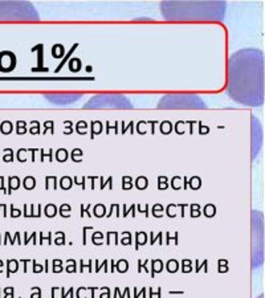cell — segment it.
<instances>
[{"label": "cell", "instance_id": "6da1fadb", "mask_svg": "<svg viewBox=\"0 0 265 298\" xmlns=\"http://www.w3.org/2000/svg\"><path fill=\"white\" fill-rule=\"evenodd\" d=\"M151 270H150V276L151 278H154L156 273H160L163 270V262L162 260H151Z\"/></svg>", "mask_w": 265, "mask_h": 298}, {"label": "cell", "instance_id": "7a4b0ae2", "mask_svg": "<svg viewBox=\"0 0 265 298\" xmlns=\"http://www.w3.org/2000/svg\"><path fill=\"white\" fill-rule=\"evenodd\" d=\"M146 242H147V233L142 232V231L137 232L135 233V249L138 251L142 245L146 244Z\"/></svg>", "mask_w": 265, "mask_h": 298}, {"label": "cell", "instance_id": "3957f363", "mask_svg": "<svg viewBox=\"0 0 265 298\" xmlns=\"http://www.w3.org/2000/svg\"><path fill=\"white\" fill-rule=\"evenodd\" d=\"M202 213L205 217H213L215 215H216V205L212 204V203H208V204L204 205Z\"/></svg>", "mask_w": 265, "mask_h": 298}, {"label": "cell", "instance_id": "277c9868", "mask_svg": "<svg viewBox=\"0 0 265 298\" xmlns=\"http://www.w3.org/2000/svg\"><path fill=\"white\" fill-rule=\"evenodd\" d=\"M134 186L138 188L139 191L146 190V188L149 187V180H147L146 176H138L135 179V182H134Z\"/></svg>", "mask_w": 265, "mask_h": 298}, {"label": "cell", "instance_id": "5b68a950", "mask_svg": "<svg viewBox=\"0 0 265 298\" xmlns=\"http://www.w3.org/2000/svg\"><path fill=\"white\" fill-rule=\"evenodd\" d=\"M118 232H111L109 231L106 233V244L107 245H118Z\"/></svg>", "mask_w": 265, "mask_h": 298}, {"label": "cell", "instance_id": "8992f818", "mask_svg": "<svg viewBox=\"0 0 265 298\" xmlns=\"http://www.w3.org/2000/svg\"><path fill=\"white\" fill-rule=\"evenodd\" d=\"M44 215L47 217H55L57 215V205L53 203H48L45 205V210H44Z\"/></svg>", "mask_w": 265, "mask_h": 298}, {"label": "cell", "instance_id": "52a82bcc", "mask_svg": "<svg viewBox=\"0 0 265 298\" xmlns=\"http://www.w3.org/2000/svg\"><path fill=\"white\" fill-rule=\"evenodd\" d=\"M8 184H9V188H8L7 193H11L12 190H17V188L20 187V179H19L17 176H9Z\"/></svg>", "mask_w": 265, "mask_h": 298}, {"label": "cell", "instance_id": "ba28073f", "mask_svg": "<svg viewBox=\"0 0 265 298\" xmlns=\"http://www.w3.org/2000/svg\"><path fill=\"white\" fill-rule=\"evenodd\" d=\"M23 187L25 190H33L36 187V179L33 176H25L23 180Z\"/></svg>", "mask_w": 265, "mask_h": 298}, {"label": "cell", "instance_id": "9c48e42d", "mask_svg": "<svg viewBox=\"0 0 265 298\" xmlns=\"http://www.w3.org/2000/svg\"><path fill=\"white\" fill-rule=\"evenodd\" d=\"M188 186L191 190H199L200 187H202V179L199 176H192L191 179H188Z\"/></svg>", "mask_w": 265, "mask_h": 298}, {"label": "cell", "instance_id": "30bf717a", "mask_svg": "<svg viewBox=\"0 0 265 298\" xmlns=\"http://www.w3.org/2000/svg\"><path fill=\"white\" fill-rule=\"evenodd\" d=\"M73 186V179L69 176H62L60 179V187L62 190H70Z\"/></svg>", "mask_w": 265, "mask_h": 298}, {"label": "cell", "instance_id": "8fae6325", "mask_svg": "<svg viewBox=\"0 0 265 298\" xmlns=\"http://www.w3.org/2000/svg\"><path fill=\"white\" fill-rule=\"evenodd\" d=\"M115 270H118L119 273H126L127 270H129V262H127L126 260H118L117 261V264H115Z\"/></svg>", "mask_w": 265, "mask_h": 298}, {"label": "cell", "instance_id": "7c38bea8", "mask_svg": "<svg viewBox=\"0 0 265 298\" xmlns=\"http://www.w3.org/2000/svg\"><path fill=\"white\" fill-rule=\"evenodd\" d=\"M70 211L72 207L69 204H61L60 208H58V215L61 217H70Z\"/></svg>", "mask_w": 265, "mask_h": 298}, {"label": "cell", "instance_id": "4fadbf2b", "mask_svg": "<svg viewBox=\"0 0 265 298\" xmlns=\"http://www.w3.org/2000/svg\"><path fill=\"white\" fill-rule=\"evenodd\" d=\"M93 213H94L96 217H104L106 216V208L104 204H96L94 210H93Z\"/></svg>", "mask_w": 265, "mask_h": 298}, {"label": "cell", "instance_id": "5bb4252c", "mask_svg": "<svg viewBox=\"0 0 265 298\" xmlns=\"http://www.w3.org/2000/svg\"><path fill=\"white\" fill-rule=\"evenodd\" d=\"M166 269L170 273H175L179 270V262L176 260H168L167 264H166Z\"/></svg>", "mask_w": 265, "mask_h": 298}, {"label": "cell", "instance_id": "9a60e30c", "mask_svg": "<svg viewBox=\"0 0 265 298\" xmlns=\"http://www.w3.org/2000/svg\"><path fill=\"white\" fill-rule=\"evenodd\" d=\"M7 276L9 277V274H11V272H17L19 269V261L16 260H8L7 261Z\"/></svg>", "mask_w": 265, "mask_h": 298}, {"label": "cell", "instance_id": "2e32d148", "mask_svg": "<svg viewBox=\"0 0 265 298\" xmlns=\"http://www.w3.org/2000/svg\"><path fill=\"white\" fill-rule=\"evenodd\" d=\"M68 156H69V152H68L65 148H60V150H57L56 151V159H57V162H65Z\"/></svg>", "mask_w": 265, "mask_h": 298}, {"label": "cell", "instance_id": "e0dca14e", "mask_svg": "<svg viewBox=\"0 0 265 298\" xmlns=\"http://www.w3.org/2000/svg\"><path fill=\"white\" fill-rule=\"evenodd\" d=\"M163 232H159V233H156V236H154V232H151L150 233V244L151 245H154L156 241H159V244L160 245H163Z\"/></svg>", "mask_w": 265, "mask_h": 298}, {"label": "cell", "instance_id": "ac0fdd59", "mask_svg": "<svg viewBox=\"0 0 265 298\" xmlns=\"http://www.w3.org/2000/svg\"><path fill=\"white\" fill-rule=\"evenodd\" d=\"M163 211H164L163 205L159 204V203H156V204L153 205V213H151V215H153L154 217H162L163 216Z\"/></svg>", "mask_w": 265, "mask_h": 298}, {"label": "cell", "instance_id": "d6986e66", "mask_svg": "<svg viewBox=\"0 0 265 298\" xmlns=\"http://www.w3.org/2000/svg\"><path fill=\"white\" fill-rule=\"evenodd\" d=\"M168 188V179L167 176H158V190L163 191Z\"/></svg>", "mask_w": 265, "mask_h": 298}, {"label": "cell", "instance_id": "ffe728a7", "mask_svg": "<svg viewBox=\"0 0 265 298\" xmlns=\"http://www.w3.org/2000/svg\"><path fill=\"white\" fill-rule=\"evenodd\" d=\"M51 182H53V190H57L58 188V179L57 176H47L45 178V190H49V184H51Z\"/></svg>", "mask_w": 265, "mask_h": 298}, {"label": "cell", "instance_id": "44dd1931", "mask_svg": "<svg viewBox=\"0 0 265 298\" xmlns=\"http://www.w3.org/2000/svg\"><path fill=\"white\" fill-rule=\"evenodd\" d=\"M122 208H124V217L129 216L131 212H132V217L135 216V208H137V204H135V203H132L131 207H129V208H127L126 204H122Z\"/></svg>", "mask_w": 265, "mask_h": 298}, {"label": "cell", "instance_id": "7402d4cb", "mask_svg": "<svg viewBox=\"0 0 265 298\" xmlns=\"http://www.w3.org/2000/svg\"><path fill=\"white\" fill-rule=\"evenodd\" d=\"M192 261L191 260H182V272L183 273H190V272H192Z\"/></svg>", "mask_w": 265, "mask_h": 298}, {"label": "cell", "instance_id": "603a6c76", "mask_svg": "<svg viewBox=\"0 0 265 298\" xmlns=\"http://www.w3.org/2000/svg\"><path fill=\"white\" fill-rule=\"evenodd\" d=\"M191 208V217H199L200 215H202V212H200V205L198 204V203H194V204H191L190 205Z\"/></svg>", "mask_w": 265, "mask_h": 298}, {"label": "cell", "instance_id": "cb8c5ba5", "mask_svg": "<svg viewBox=\"0 0 265 298\" xmlns=\"http://www.w3.org/2000/svg\"><path fill=\"white\" fill-rule=\"evenodd\" d=\"M131 298L130 297V289L129 287H126L124 293H121L119 287H115V293H114V298Z\"/></svg>", "mask_w": 265, "mask_h": 298}, {"label": "cell", "instance_id": "d4e9b609", "mask_svg": "<svg viewBox=\"0 0 265 298\" xmlns=\"http://www.w3.org/2000/svg\"><path fill=\"white\" fill-rule=\"evenodd\" d=\"M77 47H78V44H74V45H73V47H72V49H70V51H69V53H68V56H66L65 58H64V60H62V61H61V64H60V65H58V66L56 68V70H55L56 73H58V70H61V68H62L64 65H65V62L68 61V58H69V56H70V54H72L73 52H74V51H76V48H77Z\"/></svg>", "mask_w": 265, "mask_h": 298}, {"label": "cell", "instance_id": "484cf974", "mask_svg": "<svg viewBox=\"0 0 265 298\" xmlns=\"http://www.w3.org/2000/svg\"><path fill=\"white\" fill-rule=\"evenodd\" d=\"M122 188H124V190H130V188H132V178H130V176L122 178Z\"/></svg>", "mask_w": 265, "mask_h": 298}, {"label": "cell", "instance_id": "4316f807", "mask_svg": "<svg viewBox=\"0 0 265 298\" xmlns=\"http://www.w3.org/2000/svg\"><path fill=\"white\" fill-rule=\"evenodd\" d=\"M180 180H182V178L180 176H174L173 179H171V188L173 190H180L182 186H180Z\"/></svg>", "mask_w": 265, "mask_h": 298}, {"label": "cell", "instance_id": "83f0119b", "mask_svg": "<svg viewBox=\"0 0 265 298\" xmlns=\"http://www.w3.org/2000/svg\"><path fill=\"white\" fill-rule=\"evenodd\" d=\"M53 273H61L64 270L62 268V260H53Z\"/></svg>", "mask_w": 265, "mask_h": 298}, {"label": "cell", "instance_id": "f1b7e54d", "mask_svg": "<svg viewBox=\"0 0 265 298\" xmlns=\"http://www.w3.org/2000/svg\"><path fill=\"white\" fill-rule=\"evenodd\" d=\"M102 238H104V233H101V232H94L93 233V236H92V241H93V244H96V245H102L98 240H101L102 241Z\"/></svg>", "mask_w": 265, "mask_h": 298}, {"label": "cell", "instance_id": "f546056e", "mask_svg": "<svg viewBox=\"0 0 265 298\" xmlns=\"http://www.w3.org/2000/svg\"><path fill=\"white\" fill-rule=\"evenodd\" d=\"M57 237L55 238V244L56 245H64L65 244V233L64 232H57Z\"/></svg>", "mask_w": 265, "mask_h": 298}, {"label": "cell", "instance_id": "4dcf8cb0", "mask_svg": "<svg viewBox=\"0 0 265 298\" xmlns=\"http://www.w3.org/2000/svg\"><path fill=\"white\" fill-rule=\"evenodd\" d=\"M121 242H122V244H125V245H130L131 244V233L130 232H124V233H122Z\"/></svg>", "mask_w": 265, "mask_h": 298}, {"label": "cell", "instance_id": "1f68e13d", "mask_svg": "<svg viewBox=\"0 0 265 298\" xmlns=\"http://www.w3.org/2000/svg\"><path fill=\"white\" fill-rule=\"evenodd\" d=\"M80 155V156H82V151L80 150V148H74L72 152H70V158H72V160L73 162H76V163H78V162H81V159H78L77 156Z\"/></svg>", "mask_w": 265, "mask_h": 298}, {"label": "cell", "instance_id": "d6a6232c", "mask_svg": "<svg viewBox=\"0 0 265 298\" xmlns=\"http://www.w3.org/2000/svg\"><path fill=\"white\" fill-rule=\"evenodd\" d=\"M166 238H167V242H166L167 245L171 244V241H175V245H178V232H175V236H171V233L167 232L166 233Z\"/></svg>", "mask_w": 265, "mask_h": 298}, {"label": "cell", "instance_id": "836d02e7", "mask_svg": "<svg viewBox=\"0 0 265 298\" xmlns=\"http://www.w3.org/2000/svg\"><path fill=\"white\" fill-rule=\"evenodd\" d=\"M220 273H224L228 270V261L227 260H219V269Z\"/></svg>", "mask_w": 265, "mask_h": 298}, {"label": "cell", "instance_id": "e575fe53", "mask_svg": "<svg viewBox=\"0 0 265 298\" xmlns=\"http://www.w3.org/2000/svg\"><path fill=\"white\" fill-rule=\"evenodd\" d=\"M66 262H68V264H70V266L68 265V266L65 268V270H66L68 273H74V272L77 270V269H76V261H74V260H68Z\"/></svg>", "mask_w": 265, "mask_h": 298}, {"label": "cell", "instance_id": "d590c367", "mask_svg": "<svg viewBox=\"0 0 265 298\" xmlns=\"http://www.w3.org/2000/svg\"><path fill=\"white\" fill-rule=\"evenodd\" d=\"M38 235H40V245H43V241L44 240H48V245H51L52 244V233L51 232H49L48 233V236H44V233L41 232V233H38Z\"/></svg>", "mask_w": 265, "mask_h": 298}, {"label": "cell", "instance_id": "8d00e7d4", "mask_svg": "<svg viewBox=\"0 0 265 298\" xmlns=\"http://www.w3.org/2000/svg\"><path fill=\"white\" fill-rule=\"evenodd\" d=\"M88 216V217H92V213H90V204H88V207L85 208L84 204H81V216Z\"/></svg>", "mask_w": 265, "mask_h": 298}, {"label": "cell", "instance_id": "74e56055", "mask_svg": "<svg viewBox=\"0 0 265 298\" xmlns=\"http://www.w3.org/2000/svg\"><path fill=\"white\" fill-rule=\"evenodd\" d=\"M61 298H66L68 296H70V298H74L73 297V287H69V290H65V287H61Z\"/></svg>", "mask_w": 265, "mask_h": 298}, {"label": "cell", "instance_id": "f35d334b", "mask_svg": "<svg viewBox=\"0 0 265 298\" xmlns=\"http://www.w3.org/2000/svg\"><path fill=\"white\" fill-rule=\"evenodd\" d=\"M76 129H77V133H78V134H85L86 131H84L82 129H86V123H85L84 121L78 122L77 125H76Z\"/></svg>", "mask_w": 265, "mask_h": 298}, {"label": "cell", "instance_id": "ab89813d", "mask_svg": "<svg viewBox=\"0 0 265 298\" xmlns=\"http://www.w3.org/2000/svg\"><path fill=\"white\" fill-rule=\"evenodd\" d=\"M32 264H33V273H41L44 270V268L38 262H36V260H32Z\"/></svg>", "mask_w": 265, "mask_h": 298}, {"label": "cell", "instance_id": "60d3db41", "mask_svg": "<svg viewBox=\"0 0 265 298\" xmlns=\"http://www.w3.org/2000/svg\"><path fill=\"white\" fill-rule=\"evenodd\" d=\"M154 296L156 298H160V287H156V290H154L153 287H150V296L149 298H154Z\"/></svg>", "mask_w": 265, "mask_h": 298}, {"label": "cell", "instance_id": "b9f144b4", "mask_svg": "<svg viewBox=\"0 0 265 298\" xmlns=\"http://www.w3.org/2000/svg\"><path fill=\"white\" fill-rule=\"evenodd\" d=\"M132 291H134V298H139L141 294H143V297H145V294H146V287H142L139 291H138V289H137V287H132Z\"/></svg>", "mask_w": 265, "mask_h": 298}, {"label": "cell", "instance_id": "7bdbcfd3", "mask_svg": "<svg viewBox=\"0 0 265 298\" xmlns=\"http://www.w3.org/2000/svg\"><path fill=\"white\" fill-rule=\"evenodd\" d=\"M137 207H138V211H139L141 213H145L146 217L150 216V213H149V204H145V207H142V205H137Z\"/></svg>", "mask_w": 265, "mask_h": 298}, {"label": "cell", "instance_id": "ee69618b", "mask_svg": "<svg viewBox=\"0 0 265 298\" xmlns=\"http://www.w3.org/2000/svg\"><path fill=\"white\" fill-rule=\"evenodd\" d=\"M38 60H37V65L38 66H43V44H38Z\"/></svg>", "mask_w": 265, "mask_h": 298}, {"label": "cell", "instance_id": "f6af8a7d", "mask_svg": "<svg viewBox=\"0 0 265 298\" xmlns=\"http://www.w3.org/2000/svg\"><path fill=\"white\" fill-rule=\"evenodd\" d=\"M36 236H37V233H36V232H33L32 235H31V237H27V236H25V240H24V244L27 245L29 241H31V240H33V244H35V245H37V242H36Z\"/></svg>", "mask_w": 265, "mask_h": 298}, {"label": "cell", "instance_id": "bcb514c9", "mask_svg": "<svg viewBox=\"0 0 265 298\" xmlns=\"http://www.w3.org/2000/svg\"><path fill=\"white\" fill-rule=\"evenodd\" d=\"M207 266H208V261H207V260H204L202 265H199L198 260H196V272H200V269H202V268H204V270L207 272V270H208V269H207Z\"/></svg>", "mask_w": 265, "mask_h": 298}, {"label": "cell", "instance_id": "7dc6e473", "mask_svg": "<svg viewBox=\"0 0 265 298\" xmlns=\"http://www.w3.org/2000/svg\"><path fill=\"white\" fill-rule=\"evenodd\" d=\"M106 184H109V188L111 190L113 188V176H109V179H107V182H104V183H101V190H104V188L106 187Z\"/></svg>", "mask_w": 265, "mask_h": 298}, {"label": "cell", "instance_id": "c3c4849f", "mask_svg": "<svg viewBox=\"0 0 265 298\" xmlns=\"http://www.w3.org/2000/svg\"><path fill=\"white\" fill-rule=\"evenodd\" d=\"M45 156H48L49 160L52 162V150H48V154L44 151V150H41V160H40V162H44V158H45Z\"/></svg>", "mask_w": 265, "mask_h": 298}, {"label": "cell", "instance_id": "681fc988", "mask_svg": "<svg viewBox=\"0 0 265 298\" xmlns=\"http://www.w3.org/2000/svg\"><path fill=\"white\" fill-rule=\"evenodd\" d=\"M73 180H74V183H76V184H78V186L81 184L82 190H85V180H86V178H85V176L82 178V182H78V178H77V176H74V178H73Z\"/></svg>", "mask_w": 265, "mask_h": 298}, {"label": "cell", "instance_id": "f907efd6", "mask_svg": "<svg viewBox=\"0 0 265 298\" xmlns=\"http://www.w3.org/2000/svg\"><path fill=\"white\" fill-rule=\"evenodd\" d=\"M187 205H188L187 203H180V204H176V207H179L180 210H182V212H180V216H182V217H184V215H186L184 210H186V207H187Z\"/></svg>", "mask_w": 265, "mask_h": 298}, {"label": "cell", "instance_id": "816d5d0a", "mask_svg": "<svg viewBox=\"0 0 265 298\" xmlns=\"http://www.w3.org/2000/svg\"><path fill=\"white\" fill-rule=\"evenodd\" d=\"M93 229V227H84V229H82V231H84V240H82V244H84V245H86V232L88 231H92Z\"/></svg>", "mask_w": 265, "mask_h": 298}, {"label": "cell", "instance_id": "f5cc1de1", "mask_svg": "<svg viewBox=\"0 0 265 298\" xmlns=\"http://www.w3.org/2000/svg\"><path fill=\"white\" fill-rule=\"evenodd\" d=\"M100 298H110V289L109 287H105V293H101Z\"/></svg>", "mask_w": 265, "mask_h": 298}, {"label": "cell", "instance_id": "db71d44e", "mask_svg": "<svg viewBox=\"0 0 265 298\" xmlns=\"http://www.w3.org/2000/svg\"><path fill=\"white\" fill-rule=\"evenodd\" d=\"M20 215H21L20 211H19V210H15L13 207H11V216H12V217H19Z\"/></svg>", "mask_w": 265, "mask_h": 298}, {"label": "cell", "instance_id": "11a10c76", "mask_svg": "<svg viewBox=\"0 0 265 298\" xmlns=\"http://www.w3.org/2000/svg\"><path fill=\"white\" fill-rule=\"evenodd\" d=\"M100 268L101 266H97L96 268V272H100ZM102 268H104V270L107 273V272H109V268H107V260H105L104 262H102Z\"/></svg>", "mask_w": 265, "mask_h": 298}, {"label": "cell", "instance_id": "9f6ffc18", "mask_svg": "<svg viewBox=\"0 0 265 298\" xmlns=\"http://www.w3.org/2000/svg\"><path fill=\"white\" fill-rule=\"evenodd\" d=\"M86 290V287H80V289L77 290V298H84V296H82V293H84Z\"/></svg>", "mask_w": 265, "mask_h": 298}, {"label": "cell", "instance_id": "6f0895ef", "mask_svg": "<svg viewBox=\"0 0 265 298\" xmlns=\"http://www.w3.org/2000/svg\"><path fill=\"white\" fill-rule=\"evenodd\" d=\"M31 298H41V289H38L37 293H33L31 296Z\"/></svg>", "mask_w": 265, "mask_h": 298}, {"label": "cell", "instance_id": "680465c9", "mask_svg": "<svg viewBox=\"0 0 265 298\" xmlns=\"http://www.w3.org/2000/svg\"><path fill=\"white\" fill-rule=\"evenodd\" d=\"M183 188H184V190H187V188H188V178L187 176L183 178Z\"/></svg>", "mask_w": 265, "mask_h": 298}, {"label": "cell", "instance_id": "91938a15", "mask_svg": "<svg viewBox=\"0 0 265 298\" xmlns=\"http://www.w3.org/2000/svg\"><path fill=\"white\" fill-rule=\"evenodd\" d=\"M7 125H8V127H11V125H9V122H7ZM2 127H6V125H4V123H3V125H2ZM2 131L3 133H11V130H8V129H7V130H6V129H2Z\"/></svg>", "mask_w": 265, "mask_h": 298}, {"label": "cell", "instance_id": "94428289", "mask_svg": "<svg viewBox=\"0 0 265 298\" xmlns=\"http://www.w3.org/2000/svg\"><path fill=\"white\" fill-rule=\"evenodd\" d=\"M58 290V287L57 286H53L52 287V298H56V291Z\"/></svg>", "mask_w": 265, "mask_h": 298}, {"label": "cell", "instance_id": "6125c7cd", "mask_svg": "<svg viewBox=\"0 0 265 298\" xmlns=\"http://www.w3.org/2000/svg\"><path fill=\"white\" fill-rule=\"evenodd\" d=\"M141 272H142V261L138 260V273H141Z\"/></svg>", "mask_w": 265, "mask_h": 298}, {"label": "cell", "instance_id": "be15d7a7", "mask_svg": "<svg viewBox=\"0 0 265 298\" xmlns=\"http://www.w3.org/2000/svg\"><path fill=\"white\" fill-rule=\"evenodd\" d=\"M170 294H183V291H170Z\"/></svg>", "mask_w": 265, "mask_h": 298}, {"label": "cell", "instance_id": "e7e4bbea", "mask_svg": "<svg viewBox=\"0 0 265 298\" xmlns=\"http://www.w3.org/2000/svg\"><path fill=\"white\" fill-rule=\"evenodd\" d=\"M44 270L48 273V260H45V269H44Z\"/></svg>", "mask_w": 265, "mask_h": 298}, {"label": "cell", "instance_id": "03108f58", "mask_svg": "<svg viewBox=\"0 0 265 298\" xmlns=\"http://www.w3.org/2000/svg\"><path fill=\"white\" fill-rule=\"evenodd\" d=\"M147 262H149V260H146V261H145V265L147 264ZM143 268H145V270H146V272H149V269H147V266H143Z\"/></svg>", "mask_w": 265, "mask_h": 298}, {"label": "cell", "instance_id": "003e7915", "mask_svg": "<svg viewBox=\"0 0 265 298\" xmlns=\"http://www.w3.org/2000/svg\"><path fill=\"white\" fill-rule=\"evenodd\" d=\"M2 265H3V262H2V261H0V266H2ZM0 272H2V270H0Z\"/></svg>", "mask_w": 265, "mask_h": 298}]
</instances>
